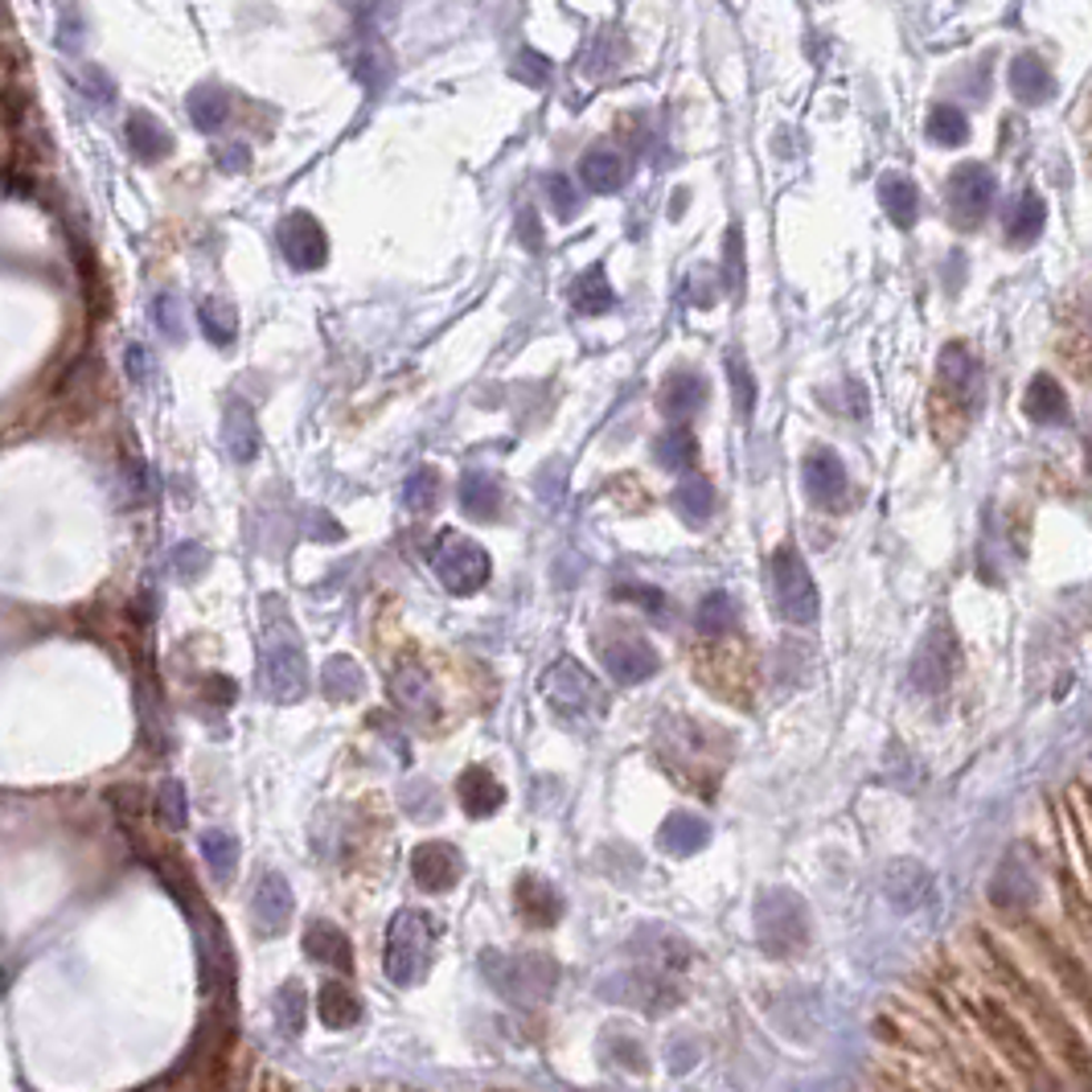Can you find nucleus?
I'll return each mask as SVG.
<instances>
[{
    "label": "nucleus",
    "mask_w": 1092,
    "mask_h": 1092,
    "mask_svg": "<svg viewBox=\"0 0 1092 1092\" xmlns=\"http://www.w3.org/2000/svg\"><path fill=\"white\" fill-rule=\"evenodd\" d=\"M259 682L275 702H300L309 690V653L297 621L288 617L280 595L263 600V645H259Z\"/></svg>",
    "instance_id": "nucleus-1"
},
{
    "label": "nucleus",
    "mask_w": 1092,
    "mask_h": 1092,
    "mask_svg": "<svg viewBox=\"0 0 1092 1092\" xmlns=\"http://www.w3.org/2000/svg\"><path fill=\"white\" fill-rule=\"evenodd\" d=\"M755 941L777 961L805 953V944H810V912H805V904L797 900L793 891L772 888L760 895V904H755Z\"/></svg>",
    "instance_id": "nucleus-2"
},
{
    "label": "nucleus",
    "mask_w": 1092,
    "mask_h": 1092,
    "mask_svg": "<svg viewBox=\"0 0 1092 1092\" xmlns=\"http://www.w3.org/2000/svg\"><path fill=\"white\" fill-rule=\"evenodd\" d=\"M432 944H435V920L419 908H403L394 912L391 929H387V958H382V970L394 985H415L423 973H428V961H432Z\"/></svg>",
    "instance_id": "nucleus-3"
},
{
    "label": "nucleus",
    "mask_w": 1092,
    "mask_h": 1092,
    "mask_svg": "<svg viewBox=\"0 0 1092 1092\" xmlns=\"http://www.w3.org/2000/svg\"><path fill=\"white\" fill-rule=\"evenodd\" d=\"M481 970L493 982L498 994H505L518 1006H530V1002L551 999L554 982H559V970H554L551 958H539V953H518V958H501V953H485L481 958Z\"/></svg>",
    "instance_id": "nucleus-4"
},
{
    "label": "nucleus",
    "mask_w": 1092,
    "mask_h": 1092,
    "mask_svg": "<svg viewBox=\"0 0 1092 1092\" xmlns=\"http://www.w3.org/2000/svg\"><path fill=\"white\" fill-rule=\"evenodd\" d=\"M542 699L551 702L554 715L571 719V723H583V719H595L608 711V694L604 687L595 682L580 661L559 658L542 678Z\"/></svg>",
    "instance_id": "nucleus-5"
},
{
    "label": "nucleus",
    "mask_w": 1092,
    "mask_h": 1092,
    "mask_svg": "<svg viewBox=\"0 0 1092 1092\" xmlns=\"http://www.w3.org/2000/svg\"><path fill=\"white\" fill-rule=\"evenodd\" d=\"M769 583H772V604L789 624H813L818 621V583H813L805 559L793 547L772 551L769 559Z\"/></svg>",
    "instance_id": "nucleus-6"
},
{
    "label": "nucleus",
    "mask_w": 1092,
    "mask_h": 1092,
    "mask_svg": "<svg viewBox=\"0 0 1092 1092\" xmlns=\"http://www.w3.org/2000/svg\"><path fill=\"white\" fill-rule=\"evenodd\" d=\"M432 567H435V575H440V583H444L452 595L481 592L489 583V571H493L485 547L464 539V534H457V530H444V534L435 539Z\"/></svg>",
    "instance_id": "nucleus-7"
},
{
    "label": "nucleus",
    "mask_w": 1092,
    "mask_h": 1092,
    "mask_svg": "<svg viewBox=\"0 0 1092 1092\" xmlns=\"http://www.w3.org/2000/svg\"><path fill=\"white\" fill-rule=\"evenodd\" d=\"M595 653H600L608 674L617 678V682H624V687L649 682V678L661 670L658 649L649 645L641 633H624V629H612V633L600 637V641H595Z\"/></svg>",
    "instance_id": "nucleus-8"
},
{
    "label": "nucleus",
    "mask_w": 1092,
    "mask_h": 1092,
    "mask_svg": "<svg viewBox=\"0 0 1092 1092\" xmlns=\"http://www.w3.org/2000/svg\"><path fill=\"white\" fill-rule=\"evenodd\" d=\"M999 181L985 164H958L949 177V214L958 227H978L994 206Z\"/></svg>",
    "instance_id": "nucleus-9"
},
{
    "label": "nucleus",
    "mask_w": 1092,
    "mask_h": 1092,
    "mask_svg": "<svg viewBox=\"0 0 1092 1092\" xmlns=\"http://www.w3.org/2000/svg\"><path fill=\"white\" fill-rule=\"evenodd\" d=\"M994 961H999V965H1002V973H1006V978H1011V985H1014V990H1019V994H1023V1002H1026V1006H1031V1011H1035V1019H1039V1023H1043V1031H1048V1035L1055 1039V1048H1060V1052L1068 1055V1064H1072V1072H1076L1080 1080H1089V1052H1084V1043H1080V1035H1076V1031H1072V1026H1068L1064 1019H1055L1052 1002L1043 999V990H1035V985H1031V982H1023V978H1019V973L1011 970V961H1006V958H999V953H994Z\"/></svg>",
    "instance_id": "nucleus-10"
},
{
    "label": "nucleus",
    "mask_w": 1092,
    "mask_h": 1092,
    "mask_svg": "<svg viewBox=\"0 0 1092 1092\" xmlns=\"http://www.w3.org/2000/svg\"><path fill=\"white\" fill-rule=\"evenodd\" d=\"M978 1019H982V1026L990 1031V1039L999 1043L1002 1048V1055L1011 1060L1014 1068H1023L1026 1076H1039L1043 1084H1048V1076H1043V1060H1039V1052H1035V1043H1031V1035H1026L1023 1026L1014 1023L1011 1014L1002 1011L999 1002L994 999H982L978 1002Z\"/></svg>",
    "instance_id": "nucleus-11"
},
{
    "label": "nucleus",
    "mask_w": 1092,
    "mask_h": 1092,
    "mask_svg": "<svg viewBox=\"0 0 1092 1092\" xmlns=\"http://www.w3.org/2000/svg\"><path fill=\"white\" fill-rule=\"evenodd\" d=\"M961 670V645L958 637L949 633V629H932L924 637V645L916 649V658H912V682L920 690H944Z\"/></svg>",
    "instance_id": "nucleus-12"
},
{
    "label": "nucleus",
    "mask_w": 1092,
    "mask_h": 1092,
    "mask_svg": "<svg viewBox=\"0 0 1092 1092\" xmlns=\"http://www.w3.org/2000/svg\"><path fill=\"white\" fill-rule=\"evenodd\" d=\"M275 239H280L283 259H288L297 271H317V268H324V259H329V239H324L321 222L312 214H304V210L283 218Z\"/></svg>",
    "instance_id": "nucleus-13"
},
{
    "label": "nucleus",
    "mask_w": 1092,
    "mask_h": 1092,
    "mask_svg": "<svg viewBox=\"0 0 1092 1092\" xmlns=\"http://www.w3.org/2000/svg\"><path fill=\"white\" fill-rule=\"evenodd\" d=\"M801 485H805L810 505H818V510H838L846 501V469H842L834 448H813L801 464Z\"/></svg>",
    "instance_id": "nucleus-14"
},
{
    "label": "nucleus",
    "mask_w": 1092,
    "mask_h": 1092,
    "mask_svg": "<svg viewBox=\"0 0 1092 1092\" xmlns=\"http://www.w3.org/2000/svg\"><path fill=\"white\" fill-rule=\"evenodd\" d=\"M292 888H288V879L280 871H263L251 891V924H256L259 936H280L288 924H292Z\"/></svg>",
    "instance_id": "nucleus-15"
},
{
    "label": "nucleus",
    "mask_w": 1092,
    "mask_h": 1092,
    "mask_svg": "<svg viewBox=\"0 0 1092 1092\" xmlns=\"http://www.w3.org/2000/svg\"><path fill=\"white\" fill-rule=\"evenodd\" d=\"M600 994H608L612 1002H629V1006H641L645 1014H661L665 1006H678V990L665 985L661 978H649V973L624 970L617 978H608L600 985Z\"/></svg>",
    "instance_id": "nucleus-16"
},
{
    "label": "nucleus",
    "mask_w": 1092,
    "mask_h": 1092,
    "mask_svg": "<svg viewBox=\"0 0 1092 1092\" xmlns=\"http://www.w3.org/2000/svg\"><path fill=\"white\" fill-rule=\"evenodd\" d=\"M411 875L423 891H452L464 875V854L448 842H423L411 850Z\"/></svg>",
    "instance_id": "nucleus-17"
},
{
    "label": "nucleus",
    "mask_w": 1092,
    "mask_h": 1092,
    "mask_svg": "<svg viewBox=\"0 0 1092 1092\" xmlns=\"http://www.w3.org/2000/svg\"><path fill=\"white\" fill-rule=\"evenodd\" d=\"M513 904L522 912L527 924L534 929H554L559 920H563V895L539 875H522L518 879V888H513Z\"/></svg>",
    "instance_id": "nucleus-18"
},
{
    "label": "nucleus",
    "mask_w": 1092,
    "mask_h": 1092,
    "mask_svg": "<svg viewBox=\"0 0 1092 1092\" xmlns=\"http://www.w3.org/2000/svg\"><path fill=\"white\" fill-rule=\"evenodd\" d=\"M123 136H128V149H132V157H136V161H144V164H157V161H164V157L173 152V132H169V128H164V123L144 108L128 116Z\"/></svg>",
    "instance_id": "nucleus-19"
},
{
    "label": "nucleus",
    "mask_w": 1092,
    "mask_h": 1092,
    "mask_svg": "<svg viewBox=\"0 0 1092 1092\" xmlns=\"http://www.w3.org/2000/svg\"><path fill=\"white\" fill-rule=\"evenodd\" d=\"M391 699L399 702V711L419 723H428L435 715V687L432 678L423 674L419 665H399L391 674Z\"/></svg>",
    "instance_id": "nucleus-20"
},
{
    "label": "nucleus",
    "mask_w": 1092,
    "mask_h": 1092,
    "mask_svg": "<svg viewBox=\"0 0 1092 1092\" xmlns=\"http://www.w3.org/2000/svg\"><path fill=\"white\" fill-rule=\"evenodd\" d=\"M304 953H309V961L329 965V970H341V973L353 970L350 936L338 924H329V920H312L309 929H304Z\"/></svg>",
    "instance_id": "nucleus-21"
},
{
    "label": "nucleus",
    "mask_w": 1092,
    "mask_h": 1092,
    "mask_svg": "<svg viewBox=\"0 0 1092 1092\" xmlns=\"http://www.w3.org/2000/svg\"><path fill=\"white\" fill-rule=\"evenodd\" d=\"M457 793H460V805H464L469 818H493V813L505 805V789H501V781L489 769H481V764H472V769L460 772Z\"/></svg>",
    "instance_id": "nucleus-22"
},
{
    "label": "nucleus",
    "mask_w": 1092,
    "mask_h": 1092,
    "mask_svg": "<svg viewBox=\"0 0 1092 1092\" xmlns=\"http://www.w3.org/2000/svg\"><path fill=\"white\" fill-rule=\"evenodd\" d=\"M460 510L472 522H498L501 518V485L485 469H469L460 477Z\"/></svg>",
    "instance_id": "nucleus-23"
},
{
    "label": "nucleus",
    "mask_w": 1092,
    "mask_h": 1092,
    "mask_svg": "<svg viewBox=\"0 0 1092 1092\" xmlns=\"http://www.w3.org/2000/svg\"><path fill=\"white\" fill-rule=\"evenodd\" d=\"M661 850L665 854H678V859H690V854H699L707 842H711V825L702 822L699 813H687L678 810L670 813L665 822H661V834H658Z\"/></svg>",
    "instance_id": "nucleus-24"
},
{
    "label": "nucleus",
    "mask_w": 1092,
    "mask_h": 1092,
    "mask_svg": "<svg viewBox=\"0 0 1092 1092\" xmlns=\"http://www.w3.org/2000/svg\"><path fill=\"white\" fill-rule=\"evenodd\" d=\"M1023 411H1026L1031 423H1043V428H1052V423H1068L1064 387H1060L1052 374H1035V378H1031V387H1026V394H1023Z\"/></svg>",
    "instance_id": "nucleus-25"
},
{
    "label": "nucleus",
    "mask_w": 1092,
    "mask_h": 1092,
    "mask_svg": "<svg viewBox=\"0 0 1092 1092\" xmlns=\"http://www.w3.org/2000/svg\"><path fill=\"white\" fill-rule=\"evenodd\" d=\"M1011 91L1019 103L1026 108H1039V103H1048L1055 94V79L1052 70L1043 67V58L1039 54H1019L1011 67Z\"/></svg>",
    "instance_id": "nucleus-26"
},
{
    "label": "nucleus",
    "mask_w": 1092,
    "mask_h": 1092,
    "mask_svg": "<svg viewBox=\"0 0 1092 1092\" xmlns=\"http://www.w3.org/2000/svg\"><path fill=\"white\" fill-rule=\"evenodd\" d=\"M222 440H227V452L239 464L256 460L259 452V428H256V411L243 403V399H230L227 403V419H222Z\"/></svg>",
    "instance_id": "nucleus-27"
},
{
    "label": "nucleus",
    "mask_w": 1092,
    "mask_h": 1092,
    "mask_svg": "<svg viewBox=\"0 0 1092 1092\" xmlns=\"http://www.w3.org/2000/svg\"><path fill=\"white\" fill-rule=\"evenodd\" d=\"M990 895H994V904H1002V908L1035 904V871L1019 863V850H1011V859L999 866V875L990 883Z\"/></svg>",
    "instance_id": "nucleus-28"
},
{
    "label": "nucleus",
    "mask_w": 1092,
    "mask_h": 1092,
    "mask_svg": "<svg viewBox=\"0 0 1092 1092\" xmlns=\"http://www.w3.org/2000/svg\"><path fill=\"white\" fill-rule=\"evenodd\" d=\"M580 181L592 193H617V189L629 181V161H624L621 152L612 149H592L583 152L580 161Z\"/></svg>",
    "instance_id": "nucleus-29"
},
{
    "label": "nucleus",
    "mask_w": 1092,
    "mask_h": 1092,
    "mask_svg": "<svg viewBox=\"0 0 1092 1092\" xmlns=\"http://www.w3.org/2000/svg\"><path fill=\"white\" fill-rule=\"evenodd\" d=\"M707 403V382L699 374H670L661 382V394H658V407L665 411L670 419H690L699 407Z\"/></svg>",
    "instance_id": "nucleus-30"
},
{
    "label": "nucleus",
    "mask_w": 1092,
    "mask_h": 1092,
    "mask_svg": "<svg viewBox=\"0 0 1092 1092\" xmlns=\"http://www.w3.org/2000/svg\"><path fill=\"white\" fill-rule=\"evenodd\" d=\"M879 202L888 210V218L900 230H912L920 218V189L908 181L904 173H888L879 181Z\"/></svg>",
    "instance_id": "nucleus-31"
},
{
    "label": "nucleus",
    "mask_w": 1092,
    "mask_h": 1092,
    "mask_svg": "<svg viewBox=\"0 0 1092 1092\" xmlns=\"http://www.w3.org/2000/svg\"><path fill=\"white\" fill-rule=\"evenodd\" d=\"M1043 222H1048V206H1043V198H1039L1035 189H1023L1019 202L1011 206V214H1006V243L1011 247L1035 243L1039 234H1043Z\"/></svg>",
    "instance_id": "nucleus-32"
},
{
    "label": "nucleus",
    "mask_w": 1092,
    "mask_h": 1092,
    "mask_svg": "<svg viewBox=\"0 0 1092 1092\" xmlns=\"http://www.w3.org/2000/svg\"><path fill=\"white\" fill-rule=\"evenodd\" d=\"M186 108L198 132H222L230 120V94L222 87H214V82H202V87L189 91Z\"/></svg>",
    "instance_id": "nucleus-33"
},
{
    "label": "nucleus",
    "mask_w": 1092,
    "mask_h": 1092,
    "mask_svg": "<svg viewBox=\"0 0 1092 1092\" xmlns=\"http://www.w3.org/2000/svg\"><path fill=\"white\" fill-rule=\"evenodd\" d=\"M317 1014H321V1023L329 1031H345V1026L362 1023V999L345 982H324L321 999H317Z\"/></svg>",
    "instance_id": "nucleus-34"
},
{
    "label": "nucleus",
    "mask_w": 1092,
    "mask_h": 1092,
    "mask_svg": "<svg viewBox=\"0 0 1092 1092\" xmlns=\"http://www.w3.org/2000/svg\"><path fill=\"white\" fill-rule=\"evenodd\" d=\"M888 895H891V904H895V908H916V904H924V900H932L936 888H932L929 871H924L920 863H891Z\"/></svg>",
    "instance_id": "nucleus-35"
},
{
    "label": "nucleus",
    "mask_w": 1092,
    "mask_h": 1092,
    "mask_svg": "<svg viewBox=\"0 0 1092 1092\" xmlns=\"http://www.w3.org/2000/svg\"><path fill=\"white\" fill-rule=\"evenodd\" d=\"M674 510L687 527H702L711 513H715V489L702 472H690L687 481L674 489Z\"/></svg>",
    "instance_id": "nucleus-36"
},
{
    "label": "nucleus",
    "mask_w": 1092,
    "mask_h": 1092,
    "mask_svg": "<svg viewBox=\"0 0 1092 1092\" xmlns=\"http://www.w3.org/2000/svg\"><path fill=\"white\" fill-rule=\"evenodd\" d=\"M941 382L961 399L978 391V362H973V353L961 341H949L941 350Z\"/></svg>",
    "instance_id": "nucleus-37"
},
{
    "label": "nucleus",
    "mask_w": 1092,
    "mask_h": 1092,
    "mask_svg": "<svg viewBox=\"0 0 1092 1092\" xmlns=\"http://www.w3.org/2000/svg\"><path fill=\"white\" fill-rule=\"evenodd\" d=\"M571 304H575L583 317H600V312H608L612 304H617V297H612V283H608L604 268H588L580 280L571 283Z\"/></svg>",
    "instance_id": "nucleus-38"
},
{
    "label": "nucleus",
    "mask_w": 1092,
    "mask_h": 1092,
    "mask_svg": "<svg viewBox=\"0 0 1092 1092\" xmlns=\"http://www.w3.org/2000/svg\"><path fill=\"white\" fill-rule=\"evenodd\" d=\"M653 457H658L661 469L690 472L694 464H699V440H694L687 428H670V432L658 435V444H653Z\"/></svg>",
    "instance_id": "nucleus-39"
},
{
    "label": "nucleus",
    "mask_w": 1092,
    "mask_h": 1092,
    "mask_svg": "<svg viewBox=\"0 0 1092 1092\" xmlns=\"http://www.w3.org/2000/svg\"><path fill=\"white\" fill-rule=\"evenodd\" d=\"M321 690L329 702H353L365 690V674L358 670V661L353 658H333L324 665Z\"/></svg>",
    "instance_id": "nucleus-40"
},
{
    "label": "nucleus",
    "mask_w": 1092,
    "mask_h": 1092,
    "mask_svg": "<svg viewBox=\"0 0 1092 1092\" xmlns=\"http://www.w3.org/2000/svg\"><path fill=\"white\" fill-rule=\"evenodd\" d=\"M202 859L218 883H230L234 866H239V838L227 830H206L202 834Z\"/></svg>",
    "instance_id": "nucleus-41"
},
{
    "label": "nucleus",
    "mask_w": 1092,
    "mask_h": 1092,
    "mask_svg": "<svg viewBox=\"0 0 1092 1092\" xmlns=\"http://www.w3.org/2000/svg\"><path fill=\"white\" fill-rule=\"evenodd\" d=\"M198 321H202V333L214 341L218 350H227L230 341H234V333H239V317H234V309L218 297H206L202 304H198Z\"/></svg>",
    "instance_id": "nucleus-42"
},
{
    "label": "nucleus",
    "mask_w": 1092,
    "mask_h": 1092,
    "mask_svg": "<svg viewBox=\"0 0 1092 1092\" xmlns=\"http://www.w3.org/2000/svg\"><path fill=\"white\" fill-rule=\"evenodd\" d=\"M304 1019H309V999H304V985L300 982H283L280 994H275V1026H280L288 1039H297L304 1031Z\"/></svg>",
    "instance_id": "nucleus-43"
},
{
    "label": "nucleus",
    "mask_w": 1092,
    "mask_h": 1092,
    "mask_svg": "<svg viewBox=\"0 0 1092 1092\" xmlns=\"http://www.w3.org/2000/svg\"><path fill=\"white\" fill-rule=\"evenodd\" d=\"M965 136H970V120H965L961 108L936 103L929 111V140H936L941 149H958V144H965Z\"/></svg>",
    "instance_id": "nucleus-44"
},
{
    "label": "nucleus",
    "mask_w": 1092,
    "mask_h": 1092,
    "mask_svg": "<svg viewBox=\"0 0 1092 1092\" xmlns=\"http://www.w3.org/2000/svg\"><path fill=\"white\" fill-rule=\"evenodd\" d=\"M735 617H740V612H735V600H731L728 592H711L699 604L694 624H699L702 637H728L731 629H735Z\"/></svg>",
    "instance_id": "nucleus-45"
},
{
    "label": "nucleus",
    "mask_w": 1092,
    "mask_h": 1092,
    "mask_svg": "<svg viewBox=\"0 0 1092 1092\" xmlns=\"http://www.w3.org/2000/svg\"><path fill=\"white\" fill-rule=\"evenodd\" d=\"M74 87H79V94L87 99V103H94V108H116V99H120L116 79H111L103 67H94V62H82Z\"/></svg>",
    "instance_id": "nucleus-46"
},
{
    "label": "nucleus",
    "mask_w": 1092,
    "mask_h": 1092,
    "mask_svg": "<svg viewBox=\"0 0 1092 1092\" xmlns=\"http://www.w3.org/2000/svg\"><path fill=\"white\" fill-rule=\"evenodd\" d=\"M87 9H82V0H67L62 9H58V50L62 54H79L82 46H87Z\"/></svg>",
    "instance_id": "nucleus-47"
},
{
    "label": "nucleus",
    "mask_w": 1092,
    "mask_h": 1092,
    "mask_svg": "<svg viewBox=\"0 0 1092 1092\" xmlns=\"http://www.w3.org/2000/svg\"><path fill=\"white\" fill-rule=\"evenodd\" d=\"M728 382H731V407H735V415L748 423L755 411V374L748 370L743 353H731L728 358Z\"/></svg>",
    "instance_id": "nucleus-48"
},
{
    "label": "nucleus",
    "mask_w": 1092,
    "mask_h": 1092,
    "mask_svg": "<svg viewBox=\"0 0 1092 1092\" xmlns=\"http://www.w3.org/2000/svg\"><path fill=\"white\" fill-rule=\"evenodd\" d=\"M604 1055L617 1068H629V1072H645V1048L637 1043L633 1035H624V1026H608L604 1031Z\"/></svg>",
    "instance_id": "nucleus-49"
},
{
    "label": "nucleus",
    "mask_w": 1092,
    "mask_h": 1092,
    "mask_svg": "<svg viewBox=\"0 0 1092 1092\" xmlns=\"http://www.w3.org/2000/svg\"><path fill=\"white\" fill-rule=\"evenodd\" d=\"M440 501V472L435 469H415L403 485V505L411 513H428Z\"/></svg>",
    "instance_id": "nucleus-50"
},
{
    "label": "nucleus",
    "mask_w": 1092,
    "mask_h": 1092,
    "mask_svg": "<svg viewBox=\"0 0 1092 1092\" xmlns=\"http://www.w3.org/2000/svg\"><path fill=\"white\" fill-rule=\"evenodd\" d=\"M152 321H157V329H161L173 345L186 341V312H181V300H177L173 292H161V297L152 300Z\"/></svg>",
    "instance_id": "nucleus-51"
},
{
    "label": "nucleus",
    "mask_w": 1092,
    "mask_h": 1092,
    "mask_svg": "<svg viewBox=\"0 0 1092 1092\" xmlns=\"http://www.w3.org/2000/svg\"><path fill=\"white\" fill-rule=\"evenodd\" d=\"M403 805H407V818H415V822H435V818H440V793H435L432 781L407 784Z\"/></svg>",
    "instance_id": "nucleus-52"
},
{
    "label": "nucleus",
    "mask_w": 1092,
    "mask_h": 1092,
    "mask_svg": "<svg viewBox=\"0 0 1092 1092\" xmlns=\"http://www.w3.org/2000/svg\"><path fill=\"white\" fill-rule=\"evenodd\" d=\"M723 288L731 297H743V230H728V247H723Z\"/></svg>",
    "instance_id": "nucleus-53"
},
{
    "label": "nucleus",
    "mask_w": 1092,
    "mask_h": 1092,
    "mask_svg": "<svg viewBox=\"0 0 1092 1092\" xmlns=\"http://www.w3.org/2000/svg\"><path fill=\"white\" fill-rule=\"evenodd\" d=\"M157 810H161V822L169 830H186L189 822V805H186V789L181 781H164L161 793H157Z\"/></svg>",
    "instance_id": "nucleus-54"
},
{
    "label": "nucleus",
    "mask_w": 1092,
    "mask_h": 1092,
    "mask_svg": "<svg viewBox=\"0 0 1092 1092\" xmlns=\"http://www.w3.org/2000/svg\"><path fill=\"white\" fill-rule=\"evenodd\" d=\"M542 189H547V198H551L554 214H559V218H571L575 210H580V193L571 189V177L547 173V177H542Z\"/></svg>",
    "instance_id": "nucleus-55"
},
{
    "label": "nucleus",
    "mask_w": 1092,
    "mask_h": 1092,
    "mask_svg": "<svg viewBox=\"0 0 1092 1092\" xmlns=\"http://www.w3.org/2000/svg\"><path fill=\"white\" fill-rule=\"evenodd\" d=\"M206 567H210V551H206L202 542H181L173 551V571L181 580H198Z\"/></svg>",
    "instance_id": "nucleus-56"
},
{
    "label": "nucleus",
    "mask_w": 1092,
    "mask_h": 1092,
    "mask_svg": "<svg viewBox=\"0 0 1092 1092\" xmlns=\"http://www.w3.org/2000/svg\"><path fill=\"white\" fill-rule=\"evenodd\" d=\"M617 600H645L641 608H645L649 617H658V621L665 617V604H670V600H665V592H658V588H645V583H617Z\"/></svg>",
    "instance_id": "nucleus-57"
},
{
    "label": "nucleus",
    "mask_w": 1092,
    "mask_h": 1092,
    "mask_svg": "<svg viewBox=\"0 0 1092 1092\" xmlns=\"http://www.w3.org/2000/svg\"><path fill=\"white\" fill-rule=\"evenodd\" d=\"M123 365H128V378H136V382H149L152 378V353L140 345V341H132L128 350H123Z\"/></svg>",
    "instance_id": "nucleus-58"
},
{
    "label": "nucleus",
    "mask_w": 1092,
    "mask_h": 1092,
    "mask_svg": "<svg viewBox=\"0 0 1092 1092\" xmlns=\"http://www.w3.org/2000/svg\"><path fill=\"white\" fill-rule=\"evenodd\" d=\"M214 161L222 173H243L247 164H251V149H247V144H222V149L214 152Z\"/></svg>",
    "instance_id": "nucleus-59"
},
{
    "label": "nucleus",
    "mask_w": 1092,
    "mask_h": 1092,
    "mask_svg": "<svg viewBox=\"0 0 1092 1092\" xmlns=\"http://www.w3.org/2000/svg\"><path fill=\"white\" fill-rule=\"evenodd\" d=\"M518 62H522V67H530V70H518V74H522L527 82H547V79H551V62H547L542 54H534V50H522V58H518Z\"/></svg>",
    "instance_id": "nucleus-60"
},
{
    "label": "nucleus",
    "mask_w": 1092,
    "mask_h": 1092,
    "mask_svg": "<svg viewBox=\"0 0 1092 1092\" xmlns=\"http://www.w3.org/2000/svg\"><path fill=\"white\" fill-rule=\"evenodd\" d=\"M694 1055H699V1052H694V1043H690V1039H678L674 1048H670V1060H674L678 1072H687V1068L694 1064Z\"/></svg>",
    "instance_id": "nucleus-61"
},
{
    "label": "nucleus",
    "mask_w": 1092,
    "mask_h": 1092,
    "mask_svg": "<svg viewBox=\"0 0 1092 1092\" xmlns=\"http://www.w3.org/2000/svg\"><path fill=\"white\" fill-rule=\"evenodd\" d=\"M518 227H522V239H527L530 251H539V247H542V227H534V214H530V210H522Z\"/></svg>",
    "instance_id": "nucleus-62"
}]
</instances>
